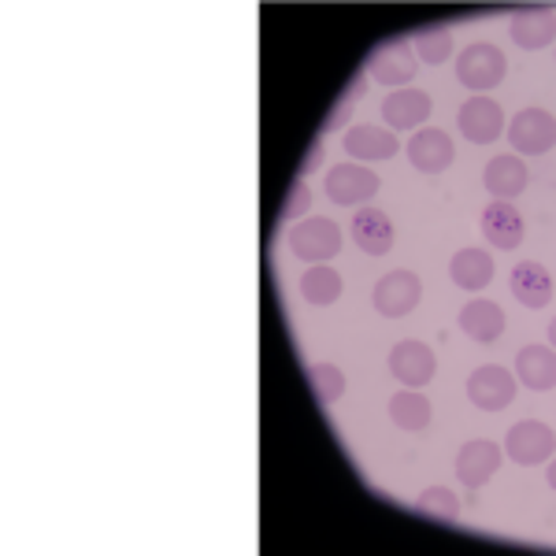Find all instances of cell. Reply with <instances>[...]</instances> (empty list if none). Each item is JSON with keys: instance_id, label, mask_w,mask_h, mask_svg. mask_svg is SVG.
I'll use <instances>...</instances> for the list:
<instances>
[{"instance_id": "d4e9b609", "label": "cell", "mask_w": 556, "mask_h": 556, "mask_svg": "<svg viewBox=\"0 0 556 556\" xmlns=\"http://www.w3.org/2000/svg\"><path fill=\"white\" fill-rule=\"evenodd\" d=\"M416 513L419 516H427V519H456L460 516V501H456V493L453 490H445V486H430L424 490L416 497Z\"/></svg>"}, {"instance_id": "6da1fadb", "label": "cell", "mask_w": 556, "mask_h": 556, "mask_svg": "<svg viewBox=\"0 0 556 556\" xmlns=\"http://www.w3.org/2000/svg\"><path fill=\"white\" fill-rule=\"evenodd\" d=\"M290 253L308 264H327L342 253V230L334 219H301L290 227Z\"/></svg>"}, {"instance_id": "ba28073f", "label": "cell", "mask_w": 556, "mask_h": 556, "mask_svg": "<svg viewBox=\"0 0 556 556\" xmlns=\"http://www.w3.org/2000/svg\"><path fill=\"white\" fill-rule=\"evenodd\" d=\"M390 371L397 382H405V390H419L434 379V353L424 342H401L390 349Z\"/></svg>"}, {"instance_id": "30bf717a", "label": "cell", "mask_w": 556, "mask_h": 556, "mask_svg": "<svg viewBox=\"0 0 556 556\" xmlns=\"http://www.w3.org/2000/svg\"><path fill=\"white\" fill-rule=\"evenodd\" d=\"M453 160H456V149L445 130H419L416 138L408 141V164L424 175H442Z\"/></svg>"}, {"instance_id": "d6986e66", "label": "cell", "mask_w": 556, "mask_h": 556, "mask_svg": "<svg viewBox=\"0 0 556 556\" xmlns=\"http://www.w3.org/2000/svg\"><path fill=\"white\" fill-rule=\"evenodd\" d=\"M460 330L475 342H497L501 334H505V308H501L497 301H471L468 308L460 312Z\"/></svg>"}, {"instance_id": "44dd1931", "label": "cell", "mask_w": 556, "mask_h": 556, "mask_svg": "<svg viewBox=\"0 0 556 556\" xmlns=\"http://www.w3.org/2000/svg\"><path fill=\"white\" fill-rule=\"evenodd\" d=\"M342 146L353 160H393L401 149L397 138H393V130H379V127H371V123L349 130Z\"/></svg>"}, {"instance_id": "ac0fdd59", "label": "cell", "mask_w": 556, "mask_h": 556, "mask_svg": "<svg viewBox=\"0 0 556 556\" xmlns=\"http://www.w3.org/2000/svg\"><path fill=\"white\" fill-rule=\"evenodd\" d=\"M513 298L523 308H545L553 301V278L542 264L527 260V264L513 267Z\"/></svg>"}, {"instance_id": "e0dca14e", "label": "cell", "mask_w": 556, "mask_h": 556, "mask_svg": "<svg viewBox=\"0 0 556 556\" xmlns=\"http://www.w3.org/2000/svg\"><path fill=\"white\" fill-rule=\"evenodd\" d=\"M353 241L367 256H386L393 249V223L379 208H361L353 219Z\"/></svg>"}, {"instance_id": "7a4b0ae2", "label": "cell", "mask_w": 556, "mask_h": 556, "mask_svg": "<svg viewBox=\"0 0 556 556\" xmlns=\"http://www.w3.org/2000/svg\"><path fill=\"white\" fill-rule=\"evenodd\" d=\"M505 71H508L505 52H501L497 45H490V41L468 45V49H464V56L456 60V78H460L468 89H475V93H486V89L501 86Z\"/></svg>"}, {"instance_id": "4dcf8cb0", "label": "cell", "mask_w": 556, "mask_h": 556, "mask_svg": "<svg viewBox=\"0 0 556 556\" xmlns=\"http://www.w3.org/2000/svg\"><path fill=\"white\" fill-rule=\"evenodd\" d=\"M549 342H553V345H556V319H553V323H549Z\"/></svg>"}, {"instance_id": "2e32d148", "label": "cell", "mask_w": 556, "mask_h": 556, "mask_svg": "<svg viewBox=\"0 0 556 556\" xmlns=\"http://www.w3.org/2000/svg\"><path fill=\"white\" fill-rule=\"evenodd\" d=\"M371 75L382 86H408L416 78V52L408 49V41H390L375 52Z\"/></svg>"}, {"instance_id": "603a6c76", "label": "cell", "mask_w": 556, "mask_h": 556, "mask_svg": "<svg viewBox=\"0 0 556 556\" xmlns=\"http://www.w3.org/2000/svg\"><path fill=\"white\" fill-rule=\"evenodd\" d=\"M301 298L308 304H316V308H327V304H334L342 298V275L327 264H312L308 271L301 275Z\"/></svg>"}, {"instance_id": "f546056e", "label": "cell", "mask_w": 556, "mask_h": 556, "mask_svg": "<svg viewBox=\"0 0 556 556\" xmlns=\"http://www.w3.org/2000/svg\"><path fill=\"white\" fill-rule=\"evenodd\" d=\"M545 479H549V486L556 490V460L549 464V475H545Z\"/></svg>"}, {"instance_id": "4316f807", "label": "cell", "mask_w": 556, "mask_h": 556, "mask_svg": "<svg viewBox=\"0 0 556 556\" xmlns=\"http://www.w3.org/2000/svg\"><path fill=\"white\" fill-rule=\"evenodd\" d=\"M312 390H316V397H319V401L334 405V401L345 393V375H342V367H334V364H312Z\"/></svg>"}, {"instance_id": "8fae6325", "label": "cell", "mask_w": 556, "mask_h": 556, "mask_svg": "<svg viewBox=\"0 0 556 556\" xmlns=\"http://www.w3.org/2000/svg\"><path fill=\"white\" fill-rule=\"evenodd\" d=\"M501 468V450L486 438H475L456 453V479L460 486H486Z\"/></svg>"}, {"instance_id": "83f0119b", "label": "cell", "mask_w": 556, "mask_h": 556, "mask_svg": "<svg viewBox=\"0 0 556 556\" xmlns=\"http://www.w3.org/2000/svg\"><path fill=\"white\" fill-rule=\"evenodd\" d=\"M308 204H312V190L304 186V178H298V182L290 186L286 204H282V219H301V215L308 212Z\"/></svg>"}, {"instance_id": "4fadbf2b", "label": "cell", "mask_w": 556, "mask_h": 556, "mask_svg": "<svg viewBox=\"0 0 556 556\" xmlns=\"http://www.w3.org/2000/svg\"><path fill=\"white\" fill-rule=\"evenodd\" d=\"M430 115V97L424 89H397L382 101V119L390 130H416Z\"/></svg>"}, {"instance_id": "277c9868", "label": "cell", "mask_w": 556, "mask_h": 556, "mask_svg": "<svg viewBox=\"0 0 556 556\" xmlns=\"http://www.w3.org/2000/svg\"><path fill=\"white\" fill-rule=\"evenodd\" d=\"M419 298H424V282L412 271H390L375 286V308H379V316L386 319H401V316H408V312H416Z\"/></svg>"}, {"instance_id": "f1b7e54d", "label": "cell", "mask_w": 556, "mask_h": 556, "mask_svg": "<svg viewBox=\"0 0 556 556\" xmlns=\"http://www.w3.org/2000/svg\"><path fill=\"white\" fill-rule=\"evenodd\" d=\"M316 160H323V146H319V149L312 152V156H308V160H304V164H301V175H308L312 167H316Z\"/></svg>"}, {"instance_id": "5b68a950", "label": "cell", "mask_w": 556, "mask_h": 556, "mask_svg": "<svg viewBox=\"0 0 556 556\" xmlns=\"http://www.w3.org/2000/svg\"><path fill=\"white\" fill-rule=\"evenodd\" d=\"M323 190H327V197L334 204H367L382 190V182H379V175L364 164H338L334 172L327 175Z\"/></svg>"}, {"instance_id": "484cf974", "label": "cell", "mask_w": 556, "mask_h": 556, "mask_svg": "<svg viewBox=\"0 0 556 556\" xmlns=\"http://www.w3.org/2000/svg\"><path fill=\"white\" fill-rule=\"evenodd\" d=\"M416 49H419V60H424V64L438 67L453 56V34L445 30V26H438V30H424L416 41Z\"/></svg>"}, {"instance_id": "cb8c5ba5", "label": "cell", "mask_w": 556, "mask_h": 556, "mask_svg": "<svg viewBox=\"0 0 556 556\" xmlns=\"http://www.w3.org/2000/svg\"><path fill=\"white\" fill-rule=\"evenodd\" d=\"M390 419L401 430H424L430 427V401L416 390H401L390 401Z\"/></svg>"}, {"instance_id": "9c48e42d", "label": "cell", "mask_w": 556, "mask_h": 556, "mask_svg": "<svg viewBox=\"0 0 556 556\" xmlns=\"http://www.w3.org/2000/svg\"><path fill=\"white\" fill-rule=\"evenodd\" d=\"M456 123H460V130L468 141H475V146H490V141H497V134L505 130V112H501V104L490 101V97H475V101L460 108Z\"/></svg>"}, {"instance_id": "ffe728a7", "label": "cell", "mask_w": 556, "mask_h": 556, "mask_svg": "<svg viewBox=\"0 0 556 556\" xmlns=\"http://www.w3.org/2000/svg\"><path fill=\"white\" fill-rule=\"evenodd\" d=\"M516 371L527 390H553L556 386V353L549 345H527L516 353Z\"/></svg>"}, {"instance_id": "5bb4252c", "label": "cell", "mask_w": 556, "mask_h": 556, "mask_svg": "<svg viewBox=\"0 0 556 556\" xmlns=\"http://www.w3.org/2000/svg\"><path fill=\"white\" fill-rule=\"evenodd\" d=\"M513 41L519 49L538 52L549 41H556V12L553 8H527L513 15Z\"/></svg>"}, {"instance_id": "7402d4cb", "label": "cell", "mask_w": 556, "mask_h": 556, "mask_svg": "<svg viewBox=\"0 0 556 556\" xmlns=\"http://www.w3.org/2000/svg\"><path fill=\"white\" fill-rule=\"evenodd\" d=\"M450 278L460 290H486L490 278H493V256L486 249H460L450 260Z\"/></svg>"}, {"instance_id": "3957f363", "label": "cell", "mask_w": 556, "mask_h": 556, "mask_svg": "<svg viewBox=\"0 0 556 556\" xmlns=\"http://www.w3.org/2000/svg\"><path fill=\"white\" fill-rule=\"evenodd\" d=\"M508 141L523 156H542L556 146V119L545 108H523L513 123H508Z\"/></svg>"}, {"instance_id": "8992f818", "label": "cell", "mask_w": 556, "mask_h": 556, "mask_svg": "<svg viewBox=\"0 0 556 556\" xmlns=\"http://www.w3.org/2000/svg\"><path fill=\"white\" fill-rule=\"evenodd\" d=\"M553 450H556V434L545 424H538V419H523V424H516L505 438V453L513 456L516 464H523V468L545 464L553 456Z\"/></svg>"}, {"instance_id": "7c38bea8", "label": "cell", "mask_w": 556, "mask_h": 556, "mask_svg": "<svg viewBox=\"0 0 556 556\" xmlns=\"http://www.w3.org/2000/svg\"><path fill=\"white\" fill-rule=\"evenodd\" d=\"M482 238H486L493 249H501V253L519 249V241H523V219H519V212L513 204L508 201L486 204V212H482Z\"/></svg>"}, {"instance_id": "52a82bcc", "label": "cell", "mask_w": 556, "mask_h": 556, "mask_svg": "<svg viewBox=\"0 0 556 556\" xmlns=\"http://www.w3.org/2000/svg\"><path fill=\"white\" fill-rule=\"evenodd\" d=\"M468 397H471V405H475V408H482V412H501V408L513 405V397H516V379L505 371V367L486 364V367H479V371H475L471 379H468Z\"/></svg>"}, {"instance_id": "9a60e30c", "label": "cell", "mask_w": 556, "mask_h": 556, "mask_svg": "<svg viewBox=\"0 0 556 556\" xmlns=\"http://www.w3.org/2000/svg\"><path fill=\"white\" fill-rule=\"evenodd\" d=\"M527 164L516 156H493L482 172V186L493 193V201H513L527 190Z\"/></svg>"}]
</instances>
